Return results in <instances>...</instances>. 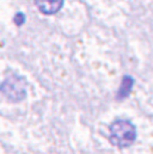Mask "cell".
<instances>
[{"label": "cell", "mask_w": 153, "mask_h": 154, "mask_svg": "<svg viewBox=\"0 0 153 154\" xmlns=\"http://www.w3.org/2000/svg\"><path fill=\"white\" fill-rule=\"evenodd\" d=\"M134 84V80L130 77L126 75L122 80V84L120 86V90H118V93H117V98L118 99H123L126 97H128V94L130 93L132 91V86Z\"/></svg>", "instance_id": "obj_4"}, {"label": "cell", "mask_w": 153, "mask_h": 154, "mask_svg": "<svg viewBox=\"0 0 153 154\" xmlns=\"http://www.w3.org/2000/svg\"><path fill=\"white\" fill-rule=\"evenodd\" d=\"M0 92L11 102H20L27 96V82L22 77H7L0 85Z\"/></svg>", "instance_id": "obj_2"}, {"label": "cell", "mask_w": 153, "mask_h": 154, "mask_svg": "<svg viewBox=\"0 0 153 154\" xmlns=\"http://www.w3.org/2000/svg\"><path fill=\"white\" fill-rule=\"evenodd\" d=\"M136 137L134 125L129 121L117 119L110 125V142L116 147L124 148L130 146Z\"/></svg>", "instance_id": "obj_1"}, {"label": "cell", "mask_w": 153, "mask_h": 154, "mask_svg": "<svg viewBox=\"0 0 153 154\" xmlns=\"http://www.w3.org/2000/svg\"><path fill=\"white\" fill-rule=\"evenodd\" d=\"M37 8L44 14L56 13L64 5V0H35Z\"/></svg>", "instance_id": "obj_3"}]
</instances>
